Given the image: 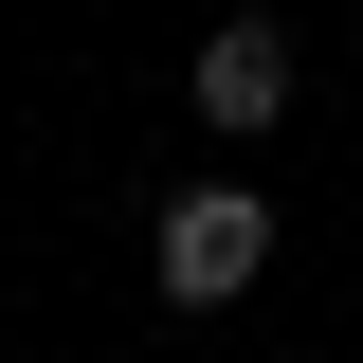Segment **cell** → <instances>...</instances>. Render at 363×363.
<instances>
[{"label":"cell","mask_w":363,"mask_h":363,"mask_svg":"<svg viewBox=\"0 0 363 363\" xmlns=\"http://www.w3.org/2000/svg\"><path fill=\"white\" fill-rule=\"evenodd\" d=\"M145 272H164V309H236V291L272 272V200H255V182L164 200V255H145Z\"/></svg>","instance_id":"6da1fadb"},{"label":"cell","mask_w":363,"mask_h":363,"mask_svg":"<svg viewBox=\"0 0 363 363\" xmlns=\"http://www.w3.org/2000/svg\"><path fill=\"white\" fill-rule=\"evenodd\" d=\"M272 109H291V37H272V18H218V37H200V128L255 145Z\"/></svg>","instance_id":"7a4b0ae2"}]
</instances>
